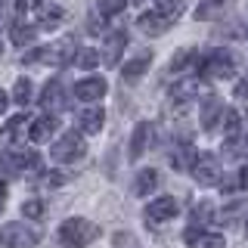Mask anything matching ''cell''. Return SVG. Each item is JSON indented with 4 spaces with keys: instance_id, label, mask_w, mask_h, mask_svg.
<instances>
[{
    "instance_id": "obj_1",
    "label": "cell",
    "mask_w": 248,
    "mask_h": 248,
    "mask_svg": "<svg viewBox=\"0 0 248 248\" xmlns=\"http://www.w3.org/2000/svg\"><path fill=\"white\" fill-rule=\"evenodd\" d=\"M96 236H99V227L93 220H87V217H72V220H65L59 227V239L65 248H84Z\"/></svg>"
},
{
    "instance_id": "obj_2",
    "label": "cell",
    "mask_w": 248,
    "mask_h": 248,
    "mask_svg": "<svg viewBox=\"0 0 248 248\" xmlns=\"http://www.w3.org/2000/svg\"><path fill=\"white\" fill-rule=\"evenodd\" d=\"M78 56V46H75V37H62V41L50 44V46H41V50L22 56V62H46V65H65Z\"/></svg>"
},
{
    "instance_id": "obj_3",
    "label": "cell",
    "mask_w": 248,
    "mask_h": 248,
    "mask_svg": "<svg viewBox=\"0 0 248 248\" xmlns=\"http://www.w3.org/2000/svg\"><path fill=\"white\" fill-rule=\"evenodd\" d=\"M196 72L202 78H232L236 75V62L227 50H211L196 62Z\"/></svg>"
},
{
    "instance_id": "obj_4",
    "label": "cell",
    "mask_w": 248,
    "mask_h": 248,
    "mask_svg": "<svg viewBox=\"0 0 248 248\" xmlns=\"http://www.w3.org/2000/svg\"><path fill=\"white\" fill-rule=\"evenodd\" d=\"M37 239H41V232L34 227H28V223H6V227L0 230L3 248H34Z\"/></svg>"
},
{
    "instance_id": "obj_5",
    "label": "cell",
    "mask_w": 248,
    "mask_h": 248,
    "mask_svg": "<svg viewBox=\"0 0 248 248\" xmlns=\"http://www.w3.org/2000/svg\"><path fill=\"white\" fill-rule=\"evenodd\" d=\"M84 152H87V146H84V137L75 134V130L62 134L56 143L50 146V155H53L56 161H78V158H84Z\"/></svg>"
},
{
    "instance_id": "obj_6",
    "label": "cell",
    "mask_w": 248,
    "mask_h": 248,
    "mask_svg": "<svg viewBox=\"0 0 248 248\" xmlns=\"http://www.w3.org/2000/svg\"><path fill=\"white\" fill-rule=\"evenodd\" d=\"M177 211H180L177 199H174V196H161V199H152L149 205L143 208V220H146V223H152V227H158V223L170 220V217H174Z\"/></svg>"
},
{
    "instance_id": "obj_7",
    "label": "cell",
    "mask_w": 248,
    "mask_h": 248,
    "mask_svg": "<svg viewBox=\"0 0 248 248\" xmlns=\"http://www.w3.org/2000/svg\"><path fill=\"white\" fill-rule=\"evenodd\" d=\"M192 180L196 183H202V186H211V183H217V177H220V161H217V155H211V152H202V155H196V161H192Z\"/></svg>"
},
{
    "instance_id": "obj_8",
    "label": "cell",
    "mask_w": 248,
    "mask_h": 248,
    "mask_svg": "<svg viewBox=\"0 0 248 248\" xmlns=\"http://www.w3.org/2000/svg\"><path fill=\"white\" fill-rule=\"evenodd\" d=\"M108 90L106 78H84V81L75 84V96L81 99V103H93V99H103Z\"/></svg>"
},
{
    "instance_id": "obj_9",
    "label": "cell",
    "mask_w": 248,
    "mask_h": 248,
    "mask_svg": "<svg viewBox=\"0 0 248 248\" xmlns=\"http://www.w3.org/2000/svg\"><path fill=\"white\" fill-rule=\"evenodd\" d=\"M6 165L13 170H19V174H25V170H37L41 168V155L34 149H13L6 155Z\"/></svg>"
},
{
    "instance_id": "obj_10",
    "label": "cell",
    "mask_w": 248,
    "mask_h": 248,
    "mask_svg": "<svg viewBox=\"0 0 248 248\" xmlns=\"http://www.w3.org/2000/svg\"><path fill=\"white\" fill-rule=\"evenodd\" d=\"M149 143H152V124L149 121H140L137 127H134V137H130V146H127V155H130V161H137L140 155H143L146 149H149Z\"/></svg>"
},
{
    "instance_id": "obj_11",
    "label": "cell",
    "mask_w": 248,
    "mask_h": 248,
    "mask_svg": "<svg viewBox=\"0 0 248 248\" xmlns=\"http://www.w3.org/2000/svg\"><path fill=\"white\" fill-rule=\"evenodd\" d=\"M59 130V121H56V115H41V118L37 121H31V130H28V137L34 140V143H46V140H50L53 134H56Z\"/></svg>"
},
{
    "instance_id": "obj_12",
    "label": "cell",
    "mask_w": 248,
    "mask_h": 248,
    "mask_svg": "<svg viewBox=\"0 0 248 248\" xmlns=\"http://www.w3.org/2000/svg\"><path fill=\"white\" fill-rule=\"evenodd\" d=\"M137 25H140V31H143V34H149V37H161V34H165V31L170 28V19H165V16L155 10V13H143Z\"/></svg>"
},
{
    "instance_id": "obj_13",
    "label": "cell",
    "mask_w": 248,
    "mask_h": 248,
    "mask_svg": "<svg viewBox=\"0 0 248 248\" xmlns=\"http://www.w3.org/2000/svg\"><path fill=\"white\" fill-rule=\"evenodd\" d=\"M186 242L192 248H223V236L220 232H205L202 227H189L186 230Z\"/></svg>"
},
{
    "instance_id": "obj_14",
    "label": "cell",
    "mask_w": 248,
    "mask_h": 248,
    "mask_svg": "<svg viewBox=\"0 0 248 248\" xmlns=\"http://www.w3.org/2000/svg\"><path fill=\"white\" fill-rule=\"evenodd\" d=\"M149 62H152V53H140V56L127 59V62H124V68H121V78H124L127 84L140 81V78L146 75V68H149Z\"/></svg>"
},
{
    "instance_id": "obj_15",
    "label": "cell",
    "mask_w": 248,
    "mask_h": 248,
    "mask_svg": "<svg viewBox=\"0 0 248 248\" xmlns=\"http://www.w3.org/2000/svg\"><path fill=\"white\" fill-rule=\"evenodd\" d=\"M103 121H106L103 106L84 108V112L78 115V124H81V130H84V134H99V130H103Z\"/></svg>"
},
{
    "instance_id": "obj_16",
    "label": "cell",
    "mask_w": 248,
    "mask_h": 248,
    "mask_svg": "<svg viewBox=\"0 0 248 248\" xmlns=\"http://www.w3.org/2000/svg\"><path fill=\"white\" fill-rule=\"evenodd\" d=\"M41 103H44V108H46L50 115L56 112V108L65 106V93H62V84H59V81H50V84L44 87V93H41Z\"/></svg>"
},
{
    "instance_id": "obj_17",
    "label": "cell",
    "mask_w": 248,
    "mask_h": 248,
    "mask_svg": "<svg viewBox=\"0 0 248 248\" xmlns=\"http://www.w3.org/2000/svg\"><path fill=\"white\" fill-rule=\"evenodd\" d=\"M25 130H31V121L25 118V115H16V118L6 121V127H3V140H6V143H16V140L25 137Z\"/></svg>"
},
{
    "instance_id": "obj_18",
    "label": "cell",
    "mask_w": 248,
    "mask_h": 248,
    "mask_svg": "<svg viewBox=\"0 0 248 248\" xmlns=\"http://www.w3.org/2000/svg\"><path fill=\"white\" fill-rule=\"evenodd\" d=\"M124 46H127V31H115V34L108 37V44H106V53H103V59L108 62V65H115Z\"/></svg>"
},
{
    "instance_id": "obj_19",
    "label": "cell",
    "mask_w": 248,
    "mask_h": 248,
    "mask_svg": "<svg viewBox=\"0 0 248 248\" xmlns=\"http://www.w3.org/2000/svg\"><path fill=\"white\" fill-rule=\"evenodd\" d=\"M155 186H158V170L146 168V170H140V174H137V183H134L137 196H149Z\"/></svg>"
},
{
    "instance_id": "obj_20",
    "label": "cell",
    "mask_w": 248,
    "mask_h": 248,
    "mask_svg": "<svg viewBox=\"0 0 248 248\" xmlns=\"http://www.w3.org/2000/svg\"><path fill=\"white\" fill-rule=\"evenodd\" d=\"M217 115H223V106L217 103V99H205V106H202V127L205 130H211L214 124H217Z\"/></svg>"
},
{
    "instance_id": "obj_21",
    "label": "cell",
    "mask_w": 248,
    "mask_h": 248,
    "mask_svg": "<svg viewBox=\"0 0 248 248\" xmlns=\"http://www.w3.org/2000/svg\"><path fill=\"white\" fill-rule=\"evenodd\" d=\"M13 99L19 106H28L31 99H34V84H31L28 78H19V81H16V87H13Z\"/></svg>"
},
{
    "instance_id": "obj_22",
    "label": "cell",
    "mask_w": 248,
    "mask_h": 248,
    "mask_svg": "<svg viewBox=\"0 0 248 248\" xmlns=\"http://www.w3.org/2000/svg\"><path fill=\"white\" fill-rule=\"evenodd\" d=\"M34 34H37V28H34V25H22V22H16L13 31H10V37H13V44H16V46L31 44V41H34Z\"/></svg>"
},
{
    "instance_id": "obj_23",
    "label": "cell",
    "mask_w": 248,
    "mask_h": 248,
    "mask_svg": "<svg viewBox=\"0 0 248 248\" xmlns=\"http://www.w3.org/2000/svg\"><path fill=\"white\" fill-rule=\"evenodd\" d=\"M189 62H199V56H196V50H180L174 59H170V65H168V72L170 75H183V68L189 65Z\"/></svg>"
},
{
    "instance_id": "obj_24",
    "label": "cell",
    "mask_w": 248,
    "mask_h": 248,
    "mask_svg": "<svg viewBox=\"0 0 248 248\" xmlns=\"http://www.w3.org/2000/svg\"><path fill=\"white\" fill-rule=\"evenodd\" d=\"M192 96H199V81H183L170 90V99H177V103H186Z\"/></svg>"
},
{
    "instance_id": "obj_25",
    "label": "cell",
    "mask_w": 248,
    "mask_h": 248,
    "mask_svg": "<svg viewBox=\"0 0 248 248\" xmlns=\"http://www.w3.org/2000/svg\"><path fill=\"white\" fill-rule=\"evenodd\" d=\"M211 214H214L211 202H199V205L192 208V227H205V223L211 220Z\"/></svg>"
},
{
    "instance_id": "obj_26",
    "label": "cell",
    "mask_w": 248,
    "mask_h": 248,
    "mask_svg": "<svg viewBox=\"0 0 248 248\" xmlns=\"http://www.w3.org/2000/svg\"><path fill=\"white\" fill-rule=\"evenodd\" d=\"M220 124H223V134H227V137H236L239 134V112H236V108H223Z\"/></svg>"
},
{
    "instance_id": "obj_27",
    "label": "cell",
    "mask_w": 248,
    "mask_h": 248,
    "mask_svg": "<svg viewBox=\"0 0 248 248\" xmlns=\"http://www.w3.org/2000/svg\"><path fill=\"white\" fill-rule=\"evenodd\" d=\"M155 10H158L161 16H165V19H170V22H174L177 16L183 13V0H158V6H155Z\"/></svg>"
},
{
    "instance_id": "obj_28",
    "label": "cell",
    "mask_w": 248,
    "mask_h": 248,
    "mask_svg": "<svg viewBox=\"0 0 248 248\" xmlns=\"http://www.w3.org/2000/svg\"><path fill=\"white\" fill-rule=\"evenodd\" d=\"M22 214H25L28 220H37V217H44V202H41V199H28L25 205H22Z\"/></svg>"
},
{
    "instance_id": "obj_29",
    "label": "cell",
    "mask_w": 248,
    "mask_h": 248,
    "mask_svg": "<svg viewBox=\"0 0 248 248\" xmlns=\"http://www.w3.org/2000/svg\"><path fill=\"white\" fill-rule=\"evenodd\" d=\"M59 19H62V10H59V6H53V10H44V13H41V22H37V28H56Z\"/></svg>"
},
{
    "instance_id": "obj_30",
    "label": "cell",
    "mask_w": 248,
    "mask_h": 248,
    "mask_svg": "<svg viewBox=\"0 0 248 248\" xmlns=\"http://www.w3.org/2000/svg\"><path fill=\"white\" fill-rule=\"evenodd\" d=\"M124 3H127V0H99L96 10H99V16H115V13L124 10Z\"/></svg>"
},
{
    "instance_id": "obj_31",
    "label": "cell",
    "mask_w": 248,
    "mask_h": 248,
    "mask_svg": "<svg viewBox=\"0 0 248 248\" xmlns=\"http://www.w3.org/2000/svg\"><path fill=\"white\" fill-rule=\"evenodd\" d=\"M75 62H78L81 68H93V65L99 62V50H81V53L75 56Z\"/></svg>"
},
{
    "instance_id": "obj_32",
    "label": "cell",
    "mask_w": 248,
    "mask_h": 248,
    "mask_svg": "<svg viewBox=\"0 0 248 248\" xmlns=\"http://www.w3.org/2000/svg\"><path fill=\"white\" fill-rule=\"evenodd\" d=\"M112 245L115 248H140L137 236H130V232H115V236H112Z\"/></svg>"
},
{
    "instance_id": "obj_33",
    "label": "cell",
    "mask_w": 248,
    "mask_h": 248,
    "mask_svg": "<svg viewBox=\"0 0 248 248\" xmlns=\"http://www.w3.org/2000/svg\"><path fill=\"white\" fill-rule=\"evenodd\" d=\"M239 214H242V202H232L227 211H223V223H236Z\"/></svg>"
},
{
    "instance_id": "obj_34",
    "label": "cell",
    "mask_w": 248,
    "mask_h": 248,
    "mask_svg": "<svg viewBox=\"0 0 248 248\" xmlns=\"http://www.w3.org/2000/svg\"><path fill=\"white\" fill-rule=\"evenodd\" d=\"M19 13H28V10H37V6H41V0H19Z\"/></svg>"
},
{
    "instance_id": "obj_35",
    "label": "cell",
    "mask_w": 248,
    "mask_h": 248,
    "mask_svg": "<svg viewBox=\"0 0 248 248\" xmlns=\"http://www.w3.org/2000/svg\"><path fill=\"white\" fill-rule=\"evenodd\" d=\"M239 186H242V189H248V161L242 165V170H239Z\"/></svg>"
},
{
    "instance_id": "obj_36",
    "label": "cell",
    "mask_w": 248,
    "mask_h": 248,
    "mask_svg": "<svg viewBox=\"0 0 248 248\" xmlns=\"http://www.w3.org/2000/svg\"><path fill=\"white\" fill-rule=\"evenodd\" d=\"M236 96H239V99H242V96H248V78H245V81H239V87H236Z\"/></svg>"
},
{
    "instance_id": "obj_37",
    "label": "cell",
    "mask_w": 248,
    "mask_h": 248,
    "mask_svg": "<svg viewBox=\"0 0 248 248\" xmlns=\"http://www.w3.org/2000/svg\"><path fill=\"white\" fill-rule=\"evenodd\" d=\"M6 103H10V96H6V93H3V90H0V115H3V112H6Z\"/></svg>"
},
{
    "instance_id": "obj_38",
    "label": "cell",
    "mask_w": 248,
    "mask_h": 248,
    "mask_svg": "<svg viewBox=\"0 0 248 248\" xmlns=\"http://www.w3.org/2000/svg\"><path fill=\"white\" fill-rule=\"evenodd\" d=\"M3 205H6V186L0 183V208H3Z\"/></svg>"
},
{
    "instance_id": "obj_39",
    "label": "cell",
    "mask_w": 248,
    "mask_h": 248,
    "mask_svg": "<svg viewBox=\"0 0 248 248\" xmlns=\"http://www.w3.org/2000/svg\"><path fill=\"white\" fill-rule=\"evenodd\" d=\"M127 3H143V0H127Z\"/></svg>"
},
{
    "instance_id": "obj_40",
    "label": "cell",
    "mask_w": 248,
    "mask_h": 248,
    "mask_svg": "<svg viewBox=\"0 0 248 248\" xmlns=\"http://www.w3.org/2000/svg\"><path fill=\"white\" fill-rule=\"evenodd\" d=\"M245 232H248V220H245Z\"/></svg>"
},
{
    "instance_id": "obj_41",
    "label": "cell",
    "mask_w": 248,
    "mask_h": 248,
    "mask_svg": "<svg viewBox=\"0 0 248 248\" xmlns=\"http://www.w3.org/2000/svg\"><path fill=\"white\" fill-rule=\"evenodd\" d=\"M0 53H3V50H0Z\"/></svg>"
}]
</instances>
